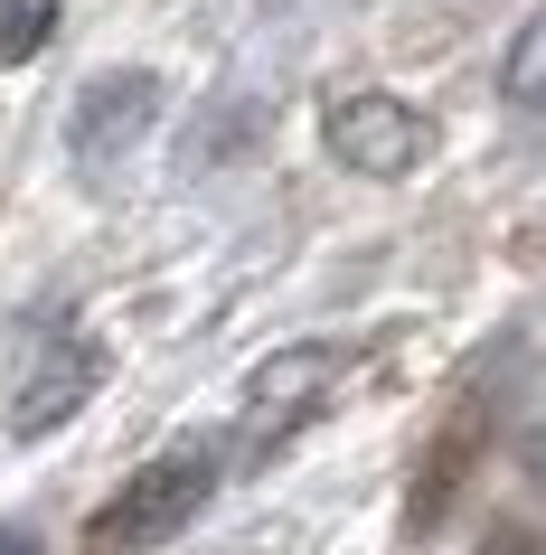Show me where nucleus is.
<instances>
[{
    "instance_id": "1",
    "label": "nucleus",
    "mask_w": 546,
    "mask_h": 555,
    "mask_svg": "<svg viewBox=\"0 0 546 555\" xmlns=\"http://www.w3.org/2000/svg\"><path fill=\"white\" fill-rule=\"evenodd\" d=\"M207 490H217V452H207V442H179V452H161V462H142L104 508H94L86 555H151V546H170L179 527L207 508Z\"/></svg>"
},
{
    "instance_id": "2",
    "label": "nucleus",
    "mask_w": 546,
    "mask_h": 555,
    "mask_svg": "<svg viewBox=\"0 0 546 555\" xmlns=\"http://www.w3.org/2000/svg\"><path fill=\"white\" fill-rule=\"evenodd\" d=\"M320 142L330 160L358 179H405L433 160V122L405 104V94H340L330 114H320Z\"/></svg>"
},
{
    "instance_id": "3",
    "label": "nucleus",
    "mask_w": 546,
    "mask_h": 555,
    "mask_svg": "<svg viewBox=\"0 0 546 555\" xmlns=\"http://www.w3.org/2000/svg\"><path fill=\"white\" fill-rule=\"evenodd\" d=\"M151 122H161V76L151 66H104V76H86L76 114H66V151H76V170H114L123 151H142Z\"/></svg>"
},
{
    "instance_id": "4",
    "label": "nucleus",
    "mask_w": 546,
    "mask_h": 555,
    "mask_svg": "<svg viewBox=\"0 0 546 555\" xmlns=\"http://www.w3.org/2000/svg\"><path fill=\"white\" fill-rule=\"evenodd\" d=\"M94 386H104V349L58 339V349L20 377V396H10V434H20V442H48L58 424H76V414L94 405Z\"/></svg>"
},
{
    "instance_id": "5",
    "label": "nucleus",
    "mask_w": 546,
    "mask_h": 555,
    "mask_svg": "<svg viewBox=\"0 0 546 555\" xmlns=\"http://www.w3.org/2000/svg\"><path fill=\"white\" fill-rule=\"evenodd\" d=\"M340 377V349H283V358H264L255 377H245V405L264 414V424H292V414H312L320 405V386Z\"/></svg>"
},
{
    "instance_id": "6",
    "label": "nucleus",
    "mask_w": 546,
    "mask_h": 555,
    "mask_svg": "<svg viewBox=\"0 0 546 555\" xmlns=\"http://www.w3.org/2000/svg\"><path fill=\"white\" fill-rule=\"evenodd\" d=\"M499 86H509V104H546V10H528V29L509 38Z\"/></svg>"
},
{
    "instance_id": "7",
    "label": "nucleus",
    "mask_w": 546,
    "mask_h": 555,
    "mask_svg": "<svg viewBox=\"0 0 546 555\" xmlns=\"http://www.w3.org/2000/svg\"><path fill=\"white\" fill-rule=\"evenodd\" d=\"M48 29H58V0H0V57H10V66L38 57Z\"/></svg>"
},
{
    "instance_id": "8",
    "label": "nucleus",
    "mask_w": 546,
    "mask_h": 555,
    "mask_svg": "<svg viewBox=\"0 0 546 555\" xmlns=\"http://www.w3.org/2000/svg\"><path fill=\"white\" fill-rule=\"evenodd\" d=\"M0 555H38V537L29 527H0Z\"/></svg>"
}]
</instances>
